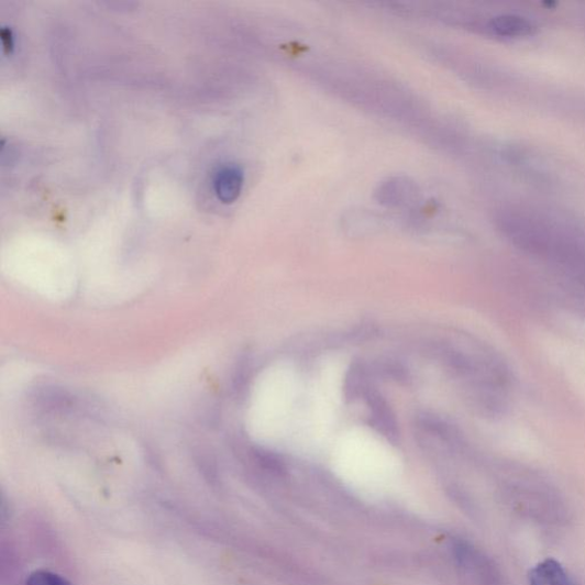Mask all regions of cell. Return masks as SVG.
I'll list each match as a JSON object with an SVG mask.
<instances>
[{
	"label": "cell",
	"mask_w": 585,
	"mask_h": 585,
	"mask_svg": "<svg viewBox=\"0 0 585 585\" xmlns=\"http://www.w3.org/2000/svg\"><path fill=\"white\" fill-rule=\"evenodd\" d=\"M367 404L371 411V422L373 427L388 439L390 442H396L399 435L397 421L386 399L371 390L366 396Z\"/></svg>",
	"instance_id": "1"
},
{
	"label": "cell",
	"mask_w": 585,
	"mask_h": 585,
	"mask_svg": "<svg viewBox=\"0 0 585 585\" xmlns=\"http://www.w3.org/2000/svg\"><path fill=\"white\" fill-rule=\"evenodd\" d=\"M244 186V173L235 165L220 168L214 178V190L224 203L236 201Z\"/></svg>",
	"instance_id": "2"
},
{
	"label": "cell",
	"mask_w": 585,
	"mask_h": 585,
	"mask_svg": "<svg viewBox=\"0 0 585 585\" xmlns=\"http://www.w3.org/2000/svg\"><path fill=\"white\" fill-rule=\"evenodd\" d=\"M493 34L500 37L518 38L531 36L537 26L529 19L515 14L495 16L489 22Z\"/></svg>",
	"instance_id": "3"
},
{
	"label": "cell",
	"mask_w": 585,
	"mask_h": 585,
	"mask_svg": "<svg viewBox=\"0 0 585 585\" xmlns=\"http://www.w3.org/2000/svg\"><path fill=\"white\" fill-rule=\"evenodd\" d=\"M531 585H574L565 569L554 560H545L530 573Z\"/></svg>",
	"instance_id": "4"
},
{
	"label": "cell",
	"mask_w": 585,
	"mask_h": 585,
	"mask_svg": "<svg viewBox=\"0 0 585 585\" xmlns=\"http://www.w3.org/2000/svg\"><path fill=\"white\" fill-rule=\"evenodd\" d=\"M345 397L349 400H356L366 397L371 389L368 388V377L365 366L354 364L350 367L344 384Z\"/></svg>",
	"instance_id": "5"
},
{
	"label": "cell",
	"mask_w": 585,
	"mask_h": 585,
	"mask_svg": "<svg viewBox=\"0 0 585 585\" xmlns=\"http://www.w3.org/2000/svg\"><path fill=\"white\" fill-rule=\"evenodd\" d=\"M25 585H73L66 577L60 574L38 570L27 576Z\"/></svg>",
	"instance_id": "6"
},
{
	"label": "cell",
	"mask_w": 585,
	"mask_h": 585,
	"mask_svg": "<svg viewBox=\"0 0 585 585\" xmlns=\"http://www.w3.org/2000/svg\"><path fill=\"white\" fill-rule=\"evenodd\" d=\"M383 372L390 378L396 379V382H406V369L399 364H385L383 366Z\"/></svg>",
	"instance_id": "7"
},
{
	"label": "cell",
	"mask_w": 585,
	"mask_h": 585,
	"mask_svg": "<svg viewBox=\"0 0 585 585\" xmlns=\"http://www.w3.org/2000/svg\"><path fill=\"white\" fill-rule=\"evenodd\" d=\"M0 36H2L3 41V47L5 53L11 54L14 49V36L10 27L4 26L2 29V32H0Z\"/></svg>",
	"instance_id": "8"
}]
</instances>
